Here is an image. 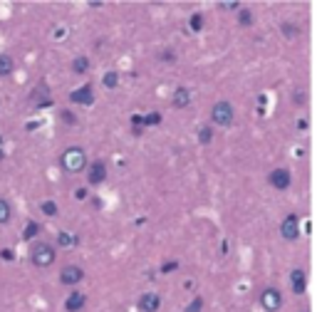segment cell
Segmentation results:
<instances>
[{"label": "cell", "mask_w": 317, "mask_h": 312, "mask_svg": "<svg viewBox=\"0 0 317 312\" xmlns=\"http://www.w3.org/2000/svg\"><path fill=\"white\" fill-rule=\"evenodd\" d=\"M42 213H45V216H57V203L55 201H42Z\"/></svg>", "instance_id": "44dd1931"}, {"label": "cell", "mask_w": 317, "mask_h": 312, "mask_svg": "<svg viewBox=\"0 0 317 312\" xmlns=\"http://www.w3.org/2000/svg\"><path fill=\"white\" fill-rule=\"evenodd\" d=\"M280 233H283L285 241H297L300 238V218L295 213H290L288 218L283 221V226H280Z\"/></svg>", "instance_id": "5b68a950"}, {"label": "cell", "mask_w": 317, "mask_h": 312, "mask_svg": "<svg viewBox=\"0 0 317 312\" xmlns=\"http://www.w3.org/2000/svg\"><path fill=\"white\" fill-rule=\"evenodd\" d=\"M104 179H107V164L104 161H92L87 166V181L92 186H99Z\"/></svg>", "instance_id": "8992f818"}, {"label": "cell", "mask_w": 317, "mask_h": 312, "mask_svg": "<svg viewBox=\"0 0 317 312\" xmlns=\"http://www.w3.org/2000/svg\"><path fill=\"white\" fill-rule=\"evenodd\" d=\"M290 285H292V292L303 295L305 287H307V278H305L303 270H292V275H290Z\"/></svg>", "instance_id": "7c38bea8"}, {"label": "cell", "mask_w": 317, "mask_h": 312, "mask_svg": "<svg viewBox=\"0 0 317 312\" xmlns=\"http://www.w3.org/2000/svg\"><path fill=\"white\" fill-rule=\"evenodd\" d=\"M62 119H65L67 124H74V122H77V119H74V114H72V112H62Z\"/></svg>", "instance_id": "4316f807"}, {"label": "cell", "mask_w": 317, "mask_h": 312, "mask_svg": "<svg viewBox=\"0 0 317 312\" xmlns=\"http://www.w3.org/2000/svg\"><path fill=\"white\" fill-rule=\"evenodd\" d=\"M238 23H240L243 28L253 25V13H250L248 8H240V10H238Z\"/></svg>", "instance_id": "2e32d148"}, {"label": "cell", "mask_w": 317, "mask_h": 312, "mask_svg": "<svg viewBox=\"0 0 317 312\" xmlns=\"http://www.w3.org/2000/svg\"><path fill=\"white\" fill-rule=\"evenodd\" d=\"M233 119H235V112L228 102L213 104V109H211V122H213V124H218V127H231Z\"/></svg>", "instance_id": "3957f363"}, {"label": "cell", "mask_w": 317, "mask_h": 312, "mask_svg": "<svg viewBox=\"0 0 317 312\" xmlns=\"http://www.w3.org/2000/svg\"><path fill=\"white\" fill-rule=\"evenodd\" d=\"M176 268H179V263H176V260H171V263H166L164 268H161V272H174Z\"/></svg>", "instance_id": "484cf974"}, {"label": "cell", "mask_w": 317, "mask_h": 312, "mask_svg": "<svg viewBox=\"0 0 317 312\" xmlns=\"http://www.w3.org/2000/svg\"><path fill=\"white\" fill-rule=\"evenodd\" d=\"M38 233H40V226H38L35 221H30L28 228H25V238H35Z\"/></svg>", "instance_id": "603a6c76"}, {"label": "cell", "mask_w": 317, "mask_h": 312, "mask_svg": "<svg viewBox=\"0 0 317 312\" xmlns=\"http://www.w3.org/2000/svg\"><path fill=\"white\" fill-rule=\"evenodd\" d=\"M0 159H3V151H0Z\"/></svg>", "instance_id": "f546056e"}, {"label": "cell", "mask_w": 317, "mask_h": 312, "mask_svg": "<svg viewBox=\"0 0 317 312\" xmlns=\"http://www.w3.org/2000/svg\"><path fill=\"white\" fill-rule=\"evenodd\" d=\"M84 305H87V298H84L82 292H72L65 300V310L67 312H80V310H84Z\"/></svg>", "instance_id": "8fae6325"}, {"label": "cell", "mask_w": 317, "mask_h": 312, "mask_svg": "<svg viewBox=\"0 0 317 312\" xmlns=\"http://www.w3.org/2000/svg\"><path fill=\"white\" fill-rule=\"evenodd\" d=\"M30 260H32V265H38V268H50V265L55 263V248H52L50 243H35V245L30 248Z\"/></svg>", "instance_id": "7a4b0ae2"}, {"label": "cell", "mask_w": 317, "mask_h": 312, "mask_svg": "<svg viewBox=\"0 0 317 312\" xmlns=\"http://www.w3.org/2000/svg\"><path fill=\"white\" fill-rule=\"evenodd\" d=\"M74 199H87V188H77V191H74Z\"/></svg>", "instance_id": "83f0119b"}, {"label": "cell", "mask_w": 317, "mask_h": 312, "mask_svg": "<svg viewBox=\"0 0 317 312\" xmlns=\"http://www.w3.org/2000/svg\"><path fill=\"white\" fill-rule=\"evenodd\" d=\"M290 184H292V179H290V171L288 169L270 171V186H273V188H277V191H285V188H290Z\"/></svg>", "instance_id": "ba28073f"}, {"label": "cell", "mask_w": 317, "mask_h": 312, "mask_svg": "<svg viewBox=\"0 0 317 312\" xmlns=\"http://www.w3.org/2000/svg\"><path fill=\"white\" fill-rule=\"evenodd\" d=\"M60 161H62L65 171H69V173H80V171L87 169V154H84V149H80V146H69Z\"/></svg>", "instance_id": "6da1fadb"}, {"label": "cell", "mask_w": 317, "mask_h": 312, "mask_svg": "<svg viewBox=\"0 0 317 312\" xmlns=\"http://www.w3.org/2000/svg\"><path fill=\"white\" fill-rule=\"evenodd\" d=\"M201 307H203V300H201V298H196V300L191 302V305H189V310H186V312H201Z\"/></svg>", "instance_id": "d4e9b609"}, {"label": "cell", "mask_w": 317, "mask_h": 312, "mask_svg": "<svg viewBox=\"0 0 317 312\" xmlns=\"http://www.w3.org/2000/svg\"><path fill=\"white\" fill-rule=\"evenodd\" d=\"M161 57H164V62H174V57H176V55H174L171 50H166V52H164Z\"/></svg>", "instance_id": "f1b7e54d"}, {"label": "cell", "mask_w": 317, "mask_h": 312, "mask_svg": "<svg viewBox=\"0 0 317 312\" xmlns=\"http://www.w3.org/2000/svg\"><path fill=\"white\" fill-rule=\"evenodd\" d=\"M260 305L268 312H277L280 307H283V295H280V290H275V287H265L263 295H260Z\"/></svg>", "instance_id": "277c9868"}, {"label": "cell", "mask_w": 317, "mask_h": 312, "mask_svg": "<svg viewBox=\"0 0 317 312\" xmlns=\"http://www.w3.org/2000/svg\"><path fill=\"white\" fill-rule=\"evenodd\" d=\"M201 28H203V15H201V13H193L191 15V30H193V32H198Z\"/></svg>", "instance_id": "7402d4cb"}, {"label": "cell", "mask_w": 317, "mask_h": 312, "mask_svg": "<svg viewBox=\"0 0 317 312\" xmlns=\"http://www.w3.org/2000/svg\"><path fill=\"white\" fill-rule=\"evenodd\" d=\"M159 122H161V114H156V112L149 114V116H144V124H152L154 127V124H159Z\"/></svg>", "instance_id": "cb8c5ba5"}, {"label": "cell", "mask_w": 317, "mask_h": 312, "mask_svg": "<svg viewBox=\"0 0 317 312\" xmlns=\"http://www.w3.org/2000/svg\"><path fill=\"white\" fill-rule=\"evenodd\" d=\"M189 102H191V92H189L186 87H179V89L174 92V100H171V104H174L176 109H183V107H189Z\"/></svg>", "instance_id": "4fadbf2b"}, {"label": "cell", "mask_w": 317, "mask_h": 312, "mask_svg": "<svg viewBox=\"0 0 317 312\" xmlns=\"http://www.w3.org/2000/svg\"><path fill=\"white\" fill-rule=\"evenodd\" d=\"M13 60H10V57L8 55H0V77H8V74H10V72H13Z\"/></svg>", "instance_id": "9a60e30c"}, {"label": "cell", "mask_w": 317, "mask_h": 312, "mask_svg": "<svg viewBox=\"0 0 317 312\" xmlns=\"http://www.w3.org/2000/svg\"><path fill=\"white\" fill-rule=\"evenodd\" d=\"M69 100L74 102V104H92V102H95V92H92L89 85H84L82 89H74V92L69 94Z\"/></svg>", "instance_id": "30bf717a"}, {"label": "cell", "mask_w": 317, "mask_h": 312, "mask_svg": "<svg viewBox=\"0 0 317 312\" xmlns=\"http://www.w3.org/2000/svg\"><path fill=\"white\" fill-rule=\"evenodd\" d=\"M57 243H60V248H74V245L80 243V238H77V236H72V233H67V230H60Z\"/></svg>", "instance_id": "5bb4252c"}, {"label": "cell", "mask_w": 317, "mask_h": 312, "mask_svg": "<svg viewBox=\"0 0 317 312\" xmlns=\"http://www.w3.org/2000/svg\"><path fill=\"white\" fill-rule=\"evenodd\" d=\"M84 278V270L80 265H67V268L60 272V283L62 285H77Z\"/></svg>", "instance_id": "9c48e42d"}, {"label": "cell", "mask_w": 317, "mask_h": 312, "mask_svg": "<svg viewBox=\"0 0 317 312\" xmlns=\"http://www.w3.org/2000/svg\"><path fill=\"white\" fill-rule=\"evenodd\" d=\"M137 307L141 312H159V307H161V298H159L156 292H144V295L139 298Z\"/></svg>", "instance_id": "52a82bcc"}, {"label": "cell", "mask_w": 317, "mask_h": 312, "mask_svg": "<svg viewBox=\"0 0 317 312\" xmlns=\"http://www.w3.org/2000/svg\"><path fill=\"white\" fill-rule=\"evenodd\" d=\"M211 139H213V129H211V127H201V129H198V142H201V144H211Z\"/></svg>", "instance_id": "ffe728a7"}, {"label": "cell", "mask_w": 317, "mask_h": 312, "mask_svg": "<svg viewBox=\"0 0 317 312\" xmlns=\"http://www.w3.org/2000/svg\"><path fill=\"white\" fill-rule=\"evenodd\" d=\"M8 221H10V203L0 199V223H8Z\"/></svg>", "instance_id": "d6986e66"}, {"label": "cell", "mask_w": 317, "mask_h": 312, "mask_svg": "<svg viewBox=\"0 0 317 312\" xmlns=\"http://www.w3.org/2000/svg\"><path fill=\"white\" fill-rule=\"evenodd\" d=\"M72 70L77 72V74H84V72L89 70V60H87V57H77V60L72 62Z\"/></svg>", "instance_id": "e0dca14e"}, {"label": "cell", "mask_w": 317, "mask_h": 312, "mask_svg": "<svg viewBox=\"0 0 317 312\" xmlns=\"http://www.w3.org/2000/svg\"><path fill=\"white\" fill-rule=\"evenodd\" d=\"M102 82H104V87H107V89H114V87H119V72H107Z\"/></svg>", "instance_id": "ac0fdd59"}]
</instances>
